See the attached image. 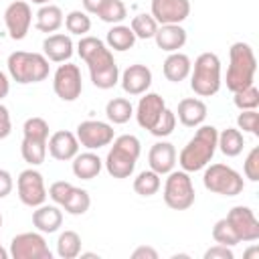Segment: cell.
Masks as SVG:
<instances>
[{"mask_svg": "<svg viewBox=\"0 0 259 259\" xmlns=\"http://www.w3.org/2000/svg\"><path fill=\"white\" fill-rule=\"evenodd\" d=\"M34 16H36L34 26H36L40 32H47V34H49V32H57V30L63 26V22H65L63 10H61L59 6H55V4H45V6H40Z\"/></svg>", "mask_w": 259, "mask_h": 259, "instance_id": "27", "label": "cell"}, {"mask_svg": "<svg viewBox=\"0 0 259 259\" xmlns=\"http://www.w3.org/2000/svg\"><path fill=\"white\" fill-rule=\"evenodd\" d=\"M166 109V101L162 95L158 93H144V97H140L138 107H136V119L140 123V127L144 130H152L154 123L158 121V117L162 115V111Z\"/></svg>", "mask_w": 259, "mask_h": 259, "instance_id": "17", "label": "cell"}, {"mask_svg": "<svg viewBox=\"0 0 259 259\" xmlns=\"http://www.w3.org/2000/svg\"><path fill=\"white\" fill-rule=\"evenodd\" d=\"M225 219H227L229 225L233 227V231H235V235L239 237V241H243V243H253V241L259 239V221H257L253 208L243 206V204L233 206Z\"/></svg>", "mask_w": 259, "mask_h": 259, "instance_id": "15", "label": "cell"}, {"mask_svg": "<svg viewBox=\"0 0 259 259\" xmlns=\"http://www.w3.org/2000/svg\"><path fill=\"white\" fill-rule=\"evenodd\" d=\"M119 81H121V89L127 95H144L152 85V71L142 63H134L121 73Z\"/></svg>", "mask_w": 259, "mask_h": 259, "instance_id": "18", "label": "cell"}, {"mask_svg": "<svg viewBox=\"0 0 259 259\" xmlns=\"http://www.w3.org/2000/svg\"><path fill=\"white\" fill-rule=\"evenodd\" d=\"M233 95H235L233 101L241 111L243 109H257V105H259V89L255 85H249L241 91H235Z\"/></svg>", "mask_w": 259, "mask_h": 259, "instance_id": "38", "label": "cell"}, {"mask_svg": "<svg viewBox=\"0 0 259 259\" xmlns=\"http://www.w3.org/2000/svg\"><path fill=\"white\" fill-rule=\"evenodd\" d=\"M16 190H18V198L22 204L26 206H40L47 200V188H45V180L42 174L38 170H34L32 166L22 170L16 178Z\"/></svg>", "mask_w": 259, "mask_h": 259, "instance_id": "10", "label": "cell"}, {"mask_svg": "<svg viewBox=\"0 0 259 259\" xmlns=\"http://www.w3.org/2000/svg\"><path fill=\"white\" fill-rule=\"evenodd\" d=\"M150 14L158 24H180L190 14V0H152Z\"/></svg>", "mask_w": 259, "mask_h": 259, "instance_id": "16", "label": "cell"}, {"mask_svg": "<svg viewBox=\"0 0 259 259\" xmlns=\"http://www.w3.org/2000/svg\"><path fill=\"white\" fill-rule=\"evenodd\" d=\"M257 73V59L249 42H233L229 49V69H227V89L241 91L253 85Z\"/></svg>", "mask_w": 259, "mask_h": 259, "instance_id": "3", "label": "cell"}, {"mask_svg": "<svg viewBox=\"0 0 259 259\" xmlns=\"http://www.w3.org/2000/svg\"><path fill=\"white\" fill-rule=\"evenodd\" d=\"M206 103L198 97H186L178 103L176 109V117L182 125L186 127H198L204 119H206Z\"/></svg>", "mask_w": 259, "mask_h": 259, "instance_id": "22", "label": "cell"}, {"mask_svg": "<svg viewBox=\"0 0 259 259\" xmlns=\"http://www.w3.org/2000/svg\"><path fill=\"white\" fill-rule=\"evenodd\" d=\"M142 144L136 136L123 134L113 138V146L105 156V170L113 178H130L136 170V162L140 158Z\"/></svg>", "mask_w": 259, "mask_h": 259, "instance_id": "4", "label": "cell"}, {"mask_svg": "<svg viewBox=\"0 0 259 259\" xmlns=\"http://www.w3.org/2000/svg\"><path fill=\"white\" fill-rule=\"evenodd\" d=\"M148 164H150V170H154L160 176L172 172L174 164H176V148H174V144H170V142H156L150 148Z\"/></svg>", "mask_w": 259, "mask_h": 259, "instance_id": "20", "label": "cell"}, {"mask_svg": "<svg viewBox=\"0 0 259 259\" xmlns=\"http://www.w3.org/2000/svg\"><path fill=\"white\" fill-rule=\"evenodd\" d=\"M0 227H2V214H0Z\"/></svg>", "mask_w": 259, "mask_h": 259, "instance_id": "53", "label": "cell"}, {"mask_svg": "<svg viewBox=\"0 0 259 259\" xmlns=\"http://www.w3.org/2000/svg\"><path fill=\"white\" fill-rule=\"evenodd\" d=\"M164 202L172 210H186L194 204L196 192L192 178L184 170H172L168 172V178L164 182Z\"/></svg>", "mask_w": 259, "mask_h": 259, "instance_id": "9", "label": "cell"}, {"mask_svg": "<svg viewBox=\"0 0 259 259\" xmlns=\"http://www.w3.org/2000/svg\"><path fill=\"white\" fill-rule=\"evenodd\" d=\"M190 89L198 97H212L221 89V59L217 53H200L190 69Z\"/></svg>", "mask_w": 259, "mask_h": 259, "instance_id": "5", "label": "cell"}, {"mask_svg": "<svg viewBox=\"0 0 259 259\" xmlns=\"http://www.w3.org/2000/svg\"><path fill=\"white\" fill-rule=\"evenodd\" d=\"M105 42H107V47L113 49V51H127V49L134 47L136 34H134L132 28L125 26V24H113V26L107 30Z\"/></svg>", "mask_w": 259, "mask_h": 259, "instance_id": "29", "label": "cell"}, {"mask_svg": "<svg viewBox=\"0 0 259 259\" xmlns=\"http://www.w3.org/2000/svg\"><path fill=\"white\" fill-rule=\"evenodd\" d=\"M132 259H158V251L150 245H140L132 251Z\"/></svg>", "mask_w": 259, "mask_h": 259, "instance_id": "46", "label": "cell"}, {"mask_svg": "<svg viewBox=\"0 0 259 259\" xmlns=\"http://www.w3.org/2000/svg\"><path fill=\"white\" fill-rule=\"evenodd\" d=\"M219 132L214 125H198L196 134L188 140V144L178 154V164L184 172H198L206 168L217 152Z\"/></svg>", "mask_w": 259, "mask_h": 259, "instance_id": "2", "label": "cell"}, {"mask_svg": "<svg viewBox=\"0 0 259 259\" xmlns=\"http://www.w3.org/2000/svg\"><path fill=\"white\" fill-rule=\"evenodd\" d=\"M212 239H214V243L227 245V247H233V245L241 243L227 219H219V221L214 223V227H212Z\"/></svg>", "mask_w": 259, "mask_h": 259, "instance_id": "37", "label": "cell"}, {"mask_svg": "<svg viewBox=\"0 0 259 259\" xmlns=\"http://www.w3.org/2000/svg\"><path fill=\"white\" fill-rule=\"evenodd\" d=\"M22 144L20 154L24 162L30 166H40L47 158V142H49V123L42 117H28L22 125Z\"/></svg>", "mask_w": 259, "mask_h": 259, "instance_id": "7", "label": "cell"}, {"mask_svg": "<svg viewBox=\"0 0 259 259\" xmlns=\"http://www.w3.org/2000/svg\"><path fill=\"white\" fill-rule=\"evenodd\" d=\"M130 28L136 34V38L148 40V38H154L156 30H158V22L154 20L152 14H136L130 22Z\"/></svg>", "mask_w": 259, "mask_h": 259, "instance_id": "34", "label": "cell"}, {"mask_svg": "<svg viewBox=\"0 0 259 259\" xmlns=\"http://www.w3.org/2000/svg\"><path fill=\"white\" fill-rule=\"evenodd\" d=\"M190 69H192V63H190V57L176 51V53H170L162 65V71H164V77L172 83H180L184 81L188 75H190Z\"/></svg>", "mask_w": 259, "mask_h": 259, "instance_id": "25", "label": "cell"}, {"mask_svg": "<svg viewBox=\"0 0 259 259\" xmlns=\"http://www.w3.org/2000/svg\"><path fill=\"white\" fill-rule=\"evenodd\" d=\"M237 125L243 132L259 136V113H257V109H243L237 117Z\"/></svg>", "mask_w": 259, "mask_h": 259, "instance_id": "40", "label": "cell"}, {"mask_svg": "<svg viewBox=\"0 0 259 259\" xmlns=\"http://www.w3.org/2000/svg\"><path fill=\"white\" fill-rule=\"evenodd\" d=\"M10 257V251H6L4 247H0V259H8Z\"/></svg>", "mask_w": 259, "mask_h": 259, "instance_id": "50", "label": "cell"}, {"mask_svg": "<svg viewBox=\"0 0 259 259\" xmlns=\"http://www.w3.org/2000/svg\"><path fill=\"white\" fill-rule=\"evenodd\" d=\"M79 146L87 148V150H99L103 146H109L115 138L113 134V125L107 121H99V119H85L77 125L75 132Z\"/></svg>", "mask_w": 259, "mask_h": 259, "instance_id": "12", "label": "cell"}, {"mask_svg": "<svg viewBox=\"0 0 259 259\" xmlns=\"http://www.w3.org/2000/svg\"><path fill=\"white\" fill-rule=\"evenodd\" d=\"M202 184H204L206 190H210L214 194H221V196H237L245 188L243 176L227 164H210L204 170Z\"/></svg>", "mask_w": 259, "mask_h": 259, "instance_id": "8", "label": "cell"}, {"mask_svg": "<svg viewBox=\"0 0 259 259\" xmlns=\"http://www.w3.org/2000/svg\"><path fill=\"white\" fill-rule=\"evenodd\" d=\"M10 91V81H8V75L4 71H0V99H4Z\"/></svg>", "mask_w": 259, "mask_h": 259, "instance_id": "48", "label": "cell"}, {"mask_svg": "<svg viewBox=\"0 0 259 259\" xmlns=\"http://www.w3.org/2000/svg\"><path fill=\"white\" fill-rule=\"evenodd\" d=\"M154 40L158 49L166 53H176L186 45V30L180 24H158V30L154 34Z\"/></svg>", "mask_w": 259, "mask_h": 259, "instance_id": "23", "label": "cell"}, {"mask_svg": "<svg viewBox=\"0 0 259 259\" xmlns=\"http://www.w3.org/2000/svg\"><path fill=\"white\" fill-rule=\"evenodd\" d=\"M14 188V180H12V174L4 168H0V198H6Z\"/></svg>", "mask_w": 259, "mask_h": 259, "instance_id": "45", "label": "cell"}, {"mask_svg": "<svg viewBox=\"0 0 259 259\" xmlns=\"http://www.w3.org/2000/svg\"><path fill=\"white\" fill-rule=\"evenodd\" d=\"M105 2H107V0H81L83 10H85L87 14H99V10L105 6Z\"/></svg>", "mask_w": 259, "mask_h": 259, "instance_id": "47", "label": "cell"}, {"mask_svg": "<svg viewBox=\"0 0 259 259\" xmlns=\"http://www.w3.org/2000/svg\"><path fill=\"white\" fill-rule=\"evenodd\" d=\"M42 51H45V57L49 61H53V63H67L73 57V40H71L69 34L55 32V34H49L42 40Z\"/></svg>", "mask_w": 259, "mask_h": 259, "instance_id": "21", "label": "cell"}, {"mask_svg": "<svg viewBox=\"0 0 259 259\" xmlns=\"http://www.w3.org/2000/svg\"><path fill=\"white\" fill-rule=\"evenodd\" d=\"M12 132V121H10V113L8 107L0 103V140H6Z\"/></svg>", "mask_w": 259, "mask_h": 259, "instance_id": "44", "label": "cell"}, {"mask_svg": "<svg viewBox=\"0 0 259 259\" xmlns=\"http://www.w3.org/2000/svg\"><path fill=\"white\" fill-rule=\"evenodd\" d=\"M32 225L36 227V231L40 233H57L59 227L63 225V212L57 204H40L36 206V210L32 212Z\"/></svg>", "mask_w": 259, "mask_h": 259, "instance_id": "24", "label": "cell"}, {"mask_svg": "<svg viewBox=\"0 0 259 259\" xmlns=\"http://www.w3.org/2000/svg\"><path fill=\"white\" fill-rule=\"evenodd\" d=\"M245 257H257V259H259V249H257V247H251V249L245 253Z\"/></svg>", "mask_w": 259, "mask_h": 259, "instance_id": "49", "label": "cell"}, {"mask_svg": "<svg viewBox=\"0 0 259 259\" xmlns=\"http://www.w3.org/2000/svg\"><path fill=\"white\" fill-rule=\"evenodd\" d=\"M243 146H245V140H243V134L239 127H227L219 134L217 138V148L227 156V158H235L243 152Z\"/></svg>", "mask_w": 259, "mask_h": 259, "instance_id": "28", "label": "cell"}, {"mask_svg": "<svg viewBox=\"0 0 259 259\" xmlns=\"http://www.w3.org/2000/svg\"><path fill=\"white\" fill-rule=\"evenodd\" d=\"M8 73L10 77L20 83V85H28V83H40L49 77L51 65L49 59L40 53H26V51H16L8 57Z\"/></svg>", "mask_w": 259, "mask_h": 259, "instance_id": "6", "label": "cell"}, {"mask_svg": "<svg viewBox=\"0 0 259 259\" xmlns=\"http://www.w3.org/2000/svg\"><path fill=\"white\" fill-rule=\"evenodd\" d=\"M235 255H233V251H231V247H227V245H214V247H210V249H206L204 251V259H233Z\"/></svg>", "mask_w": 259, "mask_h": 259, "instance_id": "43", "label": "cell"}, {"mask_svg": "<svg viewBox=\"0 0 259 259\" xmlns=\"http://www.w3.org/2000/svg\"><path fill=\"white\" fill-rule=\"evenodd\" d=\"M174 127H176V113L166 107L162 111V115L158 117V121L154 123V127L150 130V134L156 136V138H166L174 132Z\"/></svg>", "mask_w": 259, "mask_h": 259, "instance_id": "39", "label": "cell"}, {"mask_svg": "<svg viewBox=\"0 0 259 259\" xmlns=\"http://www.w3.org/2000/svg\"><path fill=\"white\" fill-rule=\"evenodd\" d=\"M105 115H107V119L111 123L121 125V123L130 121V117L134 115V105L125 97H113L105 105Z\"/></svg>", "mask_w": 259, "mask_h": 259, "instance_id": "30", "label": "cell"}, {"mask_svg": "<svg viewBox=\"0 0 259 259\" xmlns=\"http://www.w3.org/2000/svg\"><path fill=\"white\" fill-rule=\"evenodd\" d=\"M71 190H73V184L71 182H67V180H57V182H53L51 186H49V196H51V200L55 202V204H61L63 206V202L67 200V196L71 194Z\"/></svg>", "mask_w": 259, "mask_h": 259, "instance_id": "41", "label": "cell"}, {"mask_svg": "<svg viewBox=\"0 0 259 259\" xmlns=\"http://www.w3.org/2000/svg\"><path fill=\"white\" fill-rule=\"evenodd\" d=\"M47 152L55 158V160H61V162H67V160H73L77 154H79V140L73 132H67V130H59L55 132L49 142H47Z\"/></svg>", "mask_w": 259, "mask_h": 259, "instance_id": "19", "label": "cell"}, {"mask_svg": "<svg viewBox=\"0 0 259 259\" xmlns=\"http://www.w3.org/2000/svg\"><path fill=\"white\" fill-rule=\"evenodd\" d=\"M103 168V160L93 154L91 150L89 152H83V154H77L73 158V174L81 180H91L95 178Z\"/></svg>", "mask_w": 259, "mask_h": 259, "instance_id": "26", "label": "cell"}, {"mask_svg": "<svg viewBox=\"0 0 259 259\" xmlns=\"http://www.w3.org/2000/svg\"><path fill=\"white\" fill-rule=\"evenodd\" d=\"M65 28L71 32V34H77V36H85L89 30H91V18L85 10H71L67 16H65Z\"/></svg>", "mask_w": 259, "mask_h": 259, "instance_id": "35", "label": "cell"}, {"mask_svg": "<svg viewBox=\"0 0 259 259\" xmlns=\"http://www.w3.org/2000/svg\"><path fill=\"white\" fill-rule=\"evenodd\" d=\"M81 253V237L75 231H63L57 239V255L61 259H75Z\"/></svg>", "mask_w": 259, "mask_h": 259, "instance_id": "31", "label": "cell"}, {"mask_svg": "<svg viewBox=\"0 0 259 259\" xmlns=\"http://www.w3.org/2000/svg\"><path fill=\"white\" fill-rule=\"evenodd\" d=\"M32 4H38V6H45V4H51V0H30Z\"/></svg>", "mask_w": 259, "mask_h": 259, "instance_id": "52", "label": "cell"}, {"mask_svg": "<svg viewBox=\"0 0 259 259\" xmlns=\"http://www.w3.org/2000/svg\"><path fill=\"white\" fill-rule=\"evenodd\" d=\"M97 16L107 24H121V20L127 16V8L121 0H107Z\"/></svg>", "mask_w": 259, "mask_h": 259, "instance_id": "36", "label": "cell"}, {"mask_svg": "<svg viewBox=\"0 0 259 259\" xmlns=\"http://www.w3.org/2000/svg\"><path fill=\"white\" fill-rule=\"evenodd\" d=\"M81 257H89V259H99V255H95V253H79Z\"/></svg>", "mask_w": 259, "mask_h": 259, "instance_id": "51", "label": "cell"}, {"mask_svg": "<svg viewBox=\"0 0 259 259\" xmlns=\"http://www.w3.org/2000/svg\"><path fill=\"white\" fill-rule=\"evenodd\" d=\"M160 186H162L160 174H156L154 170H144L134 178V190L140 196H152L160 190Z\"/></svg>", "mask_w": 259, "mask_h": 259, "instance_id": "33", "label": "cell"}, {"mask_svg": "<svg viewBox=\"0 0 259 259\" xmlns=\"http://www.w3.org/2000/svg\"><path fill=\"white\" fill-rule=\"evenodd\" d=\"M53 89L59 99L63 101H75L83 91L81 81V69L73 63H63L57 67L53 77Z\"/></svg>", "mask_w": 259, "mask_h": 259, "instance_id": "13", "label": "cell"}, {"mask_svg": "<svg viewBox=\"0 0 259 259\" xmlns=\"http://www.w3.org/2000/svg\"><path fill=\"white\" fill-rule=\"evenodd\" d=\"M77 53L89 67L91 83L97 89H111L117 85V81H119L117 63L113 59L111 49L101 38L87 36V34L81 36V40L77 45Z\"/></svg>", "mask_w": 259, "mask_h": 259, "instance_id": "1", "label": "cell"}, {"mask_svg": "<svg viewBox=\"0 0 259 259\" xmlns=\"http://www.w3.org/2000/svg\"><path fill=\"white\" fill-rule=\"evenodd\" d=\"M30 22H32V10H30L28 2L14 0V2H10L6 6V10H4V24H6V30H8L10 38L22 40L28 34Z\"/></svg>", "mask_w": 259, "mask_h": 259, "instance_id": "14", "label": "cell"}, {"mask_svg": "<svg viewBox=\"0 0 259 259\" xmlns=\"http://www.w3.org/2000/svg\"><path fill=\"white\" fill-rule=\"evenodd\" d=\"M89 206H91V196H89V192H87L85 188H77V186H73L71 194H69L67 200L63 202V208H65L69 214H73V217L85 214V212L89 210Z\"/></svg>", "mask_w": 259, "mask_h": 259, "instance_id": "32", "label": "cell"}, {"mask_svg": "<svg viewBox=\"0 0 259 259\" xmlns=\"http://www.w3.org/2000/svg\"><path fill=\"white\" fill-rule=\"evenodd\" d=\"M243 172L245 176L251 180V182H257L259 180V148H251V152L247 154L245 158V164H243Z\"/></svg>", "mask_w": 259, "mask_h": 259, "instance_id": "42", "label": "cell"}, {"mask_svg": "<svg viewBox=\"0 0 259 259\" xmlns=\"http://www.w3.org/2000/svg\"><path fill=\"white\" fill-rule=\"evenodd\" d=\"M10 257L14 259H51L53 253L42 233H20L10 241Z\"/></svg>", "mask_w": 259, "mask_h": 259, "instance_id": "11", "label": "cell"}]
</instances>
